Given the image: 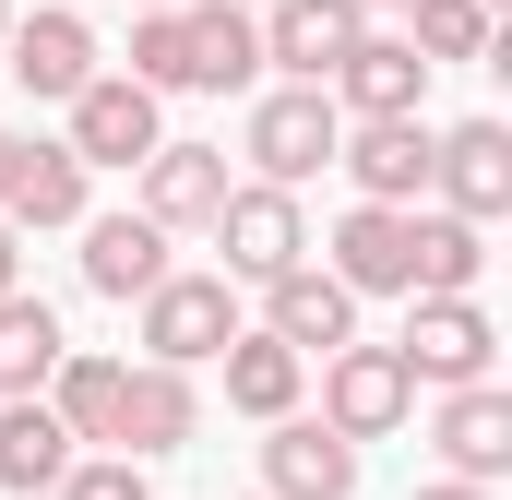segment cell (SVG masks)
I'll list each match as a JSON object with an SVG mask.
<instances>
[{
	"label": "cell",
	"mask_w": 512,
	"mask_h": 500,
	"mask_svg": "<svg viewBox=\"0 0 512 500\" xmlns=\"http://www.w3.org/2000/svg\"><path fill=\"white\" fill-rule=\"evenodd\" d=\"M239 143H251V179H262V191H298V179H322V167H334L346 120H334V96H322V84H262Z\"/></svg>",
	"instance_id": "1"
},
{
	"label": "cell",
	"mask_w": 512,
	"mask_h": 500,
	"mask_svg": "<svg viewBox=\"0 0 512 500\" xmlns=\"http://www.w3.org/2000/svg\"><path fill=\"white\" fill-rule=\"evenodd\" d=\"M393 370L417 393H465V381L501 370V334L477 298H405V334H393Z\"/></svg>",
	"instance_id": "2"
},
{
	"label": "cell",
	"mask_w": 512,
	"mask_h": 500,
	"mask_svg": "<svg viewBox=\"0 0 512 500\" xmlns=\"http://www.w3.org/2000/svg\"><path fill=\"white\" fill-rule=\"evenodd\" d=\"M131 310H143V358H155V370H203V358H227V346L251 334L227 274H167V286L131 298Z\"/></svg>",
	"instance_id": "3"
},
{
	"label": "cell",
	"mask_w": 512,
	"mask_h": 500,
	"mask_svg": "<svg viewBox=\"0 0 512 500\" xmlns=\"http://www.w3.org/2000/svg\"><path fill=\"white\" fill-rule=\"evenodd\" d=\"M405 417H417V381L393 370V346H334V358H322V429H334V441L370 453Z\"/></svg>",
	"instance_id": "4"
},
{
	"label": "cell",
	"mask_w": 512,
	"mask_h": 500,
	"mask_svg": "<svg viewBox=\"0 0 512 500\" xmlns=\"http://www.w3.org/2000/svg\"><path fill=\"white\" fill-rule=\"evenodd\" d=\"M215 250H227V286H274L286 262H310V215H298V191L239 179V191L215 203Z\"/></svg>",
	"instance_id": "5"
},
{
	"label": "cell",
	"mask_w": 512,
	"mask_h": 500,
	"mask_svg": "<svg viewBox=\"0 0 512 500\" xmlns=\"http://www.w3.org/2000/svg\"><path fill=\"white\" fill-rule=\"evenodd\" d=\"M429 191H441V215L501 227L512 215V131L501 120H453L441 143H429Z\"/></svg>",
	"instance_id": "6"
},
{
	"label": "cell",
	"mask_w": 512,
	"mask_h": 500,
	"mask_svg": "<svg viewBox=\"0 0 512 500\" xmlns=\"http://www.w3.org/2000/svg\"><path fill=\"white\" fill-rule=\"evenodd\" d=\"M251 334H274L286 358H334V346H358V298L322 274V262H286L274 286H262V322Z\"/></svg>",
	"instance_id": "7"
},
{
	"label": "cell",
	"mask_w": 512,
	"mask_h": 500,
	"mask_svg": "<svg viewBox=\"0 0 512 500\" xmlns=\"http://www.w3.org/2000/svg\"><path fill=\"white\" fill-rule=\"evenodd\" d=\"M251 24H262V72H286V84H334V60L370 36L358 0H274Z\"/></svg>",
	"instance_id": "8"
},
{
	"label": "cell",
	"mask_w": 512,
	"mask_h": 500,
	"mask_svg": "<svg viewBox=\"0 0 512 500\" xmlns=\"http://www.w3.org/2000/svg\"><path fill=\"white\" fill-rule=\"evenodd\" d=\"M429 120H358L334 143V167H346V191L358 203H382V215H417V191H429Z\"/></svg>",
	"instance_id": "9"
},
{
	"label": "cell",
	"mask_w": 512,
	"mask_h": 500,
	"mask_svg": "<svg viewBox=\"0 0 512 500\" xmlns=\"http://www.w3.org/2000/svg\"><path fill=\"white\" fill-rule=\"evenodd\" d=\"M60 143H72V167L96 179V167H143V155L167 143V120H155V96H143V84L96 72V84L72 96V131H60Z\"/></svg>",
	"instance_id": "10"
},
{
	"label": "cell",
	"mask_w": 512,
	"mask_h": 500,
	"mask_svg": "<svg viewBox=\"0 0 512 500\" xmlns=\"http://www.w3.org/2000/svg\"><path fill=\"white\" fill-rule=\"evenodd\" d=\"M429 453H441V477H465V489H501V477H512V393H501V381H465V393H441V417H429Z\"/></svg>",
	"instance_id": "11"
},
{
	"label": "cell",
	"mask_w": 512,
	"mask_h": 500,
	"mask_svg": "<svg viewBox=\"0 0 512 500\" xmlns=\"http://www.w3.org/2000/svg\"><path fill=\"white\" fill-rule=\"evenodd\" d=\"M322 96H334V120H346V131H358V120H417V96H429V60H417L405 36H382V24H370V36L334 60V84H322Z\"/></svg>",
	"instance_id": "12"
},
{
	"label": "cell",
	"mask_w": 512,
	"mask_h": 500,
	"mask_svg": "<svg viewBox=\"0 0 512 500\" xmlns=\"http://www.w3.org/2000/svg\"><path fill=\"white\" fill-rule=\"evenodd\" d=\"M227 191H239V179H227V143H155V155H143V203H131V215H143L155 239H179V227H215V203H227Z\"/></svg>",
	"instance_id": "13"
},
{
	"label": "cell",
	"mask_w": 512,
	"mask_h": 500,
	"mask_svg": "<svg viewBox=\"0 0 512 500\" xmlns=\"http://www.w3.org/2000/svg\"><path fill=\"white\" fill-rule=\"evenodd\" d=\"M346 298H405L417 286V215H382V203H346L334 215V262H322Z\"/></svg>",
	"instance_id": "14"
},
{
	"label": "cell",
	"mask_w": 512,
	"mask_h": 500,
	"mask_svg": "<svg viewBox=\"0 0 512 500\" xmlns=\"http://www.w3.org/2000/svg\"><path fill=\"white\" fill-rule=\"evenodd\" d=\"M262 500H358V441H334L310 405L274 417V441H262Z\"/></svg>",
	"instance_id": "15"
},
{
	"label": "cell",
	"mask_w": 512,
	"mask_h": 500,
	"mask_svg": "<svg viewBox=\"0 0 512 500\" xmlns=\"http://www.w3.org/2000/svg\"><path fill=\"white\" fill-rule=\"evenodd\" d=\"M12 84L24 96H48V108H72L84 84H96V24L84 12H12Z\"/></svg>",
	"instance_id": "16"
},
{
	"label": "cell",
	"mask_w": 512,
	"mask_h": 500,
	"mask_svg": "<svg viewBox=\"0 0 512 500\" xmlns=\"http://www.w3.org/2000/svg\"><path fill=\"white\" fill-rule=\"evenodd\" d=\"M191 429H203V393H191V370H155V358H143V370H120V441H108L120 465L179 453Z\"/></svg>",
	"instance_id": "17"
},
{
	"label": "cell",
	"mask_w": 512,
	"mask_h": 500,
	"mask_svg": "<svg viewBox=\"0 0 512 500\" xmlns=\"http://www.w3.org/2000/svg\"><path fill=\"white\" fill-rule=\"evenodd\" d=\"M179 24H191V96H251L262 84V24L239 0H179Z\"/></svg>",
	"instance_id": "18"
},
{
	"label": "cell",
	"mask_w": 512,
	"mask_h": 500,
	"mask_svg": "<svg viewBox=\"0 0 512 500\" xmlns=\"http://www.w3.org/2000/svg\"><path fill=\"white\" fill-rule=\"evenodd\" d=\"M167 274H179V262H167V239H155L143 215H84V286H96V298L131 310V298H155Z\"/></svg>",
	"instance_id": "19"
},
{
	"label": "cell",
	"mask_w": 512,
	"mask_h": 500,
	"mask_svg": "<svg viewBox=\"0 0 512 500\" xmlns=\"http://www.w3.org/2000/svg\"><path fill=\"white\" fill-rule=\"evenodd\" d=\"M120 370H131V358H96V346H72V358L48 370V393H36V405L72 429V453H84V441H96V453L120 441Z\"/></svg>",
	"instance_id": "20"
},
{
	"label": "cell",
	"mask_w": 512,
	"mask_h": 500,
	"mask_svg": "<svg viewBox=\"0 0 512 500\" xmlns=\"http://www.w3.org/2000/svg\"><path fill=\"white\" fill-rule=\"evenodd\" d=\"M84 167H72V143H24V167H12V203H0V227L12 239H36V227H84Z\"/></svg>",
	"instance_id": "21"
},
{
	"label": "cell",
	"mask_w": 512,
	"mask_h": 500,
	"mask_svg": "<svg viewBox=\"0 0 512 500\" xmlns=\"http://www.w3.org/2000/svg\"><path fill=\"white\" fill-rule=\"evenodd\" d=\"M215 370H227V405H239V417H262V429H274V417H298V393H310V358H286L274 334H239Z\"/></svg>",
	"instance_id": "22"
},
{
	"label": "cell",
	"mask_w": 512,
	"mask_h": 500,
	"mask_svg": "<svg viewBox=\"0 0 512 500\" xmlns=\"http://www.w3.org/2000/svg\"><path fill=\"white\" fill-rule=\"evenodd\" d=\"M72 477V429L24 393V405H0V489L12 500H36V489H60Z\"/></svg>",
	"instance_id": "23"
},
{
	"label": "cell",
	"mask_w": 512,
	"mask_h": 500,
	"mask_svg": "<svg viewBox=\"0 0 512 500\" xmlns=\"http://www.w3.org/2000/svg\"><path fill=\"white\" fill-rule=\"evenodd\" d=\"M60 358H72L60 310H48V298H0V405L48 393V370H60Z\"/></svg>",
	"instance_id": "24"
},
{
	"label": "cell",
	"mask_w": 512,
	"mask_h": 500,
	"mask_svg": "<svg viewBox=\"0 0 512 500\" xmlns=\"http://www.w3.org/2000/svg\"><path fill=\"white\" fill-rule=\"evenodd\" d=\"M477 274H489V227L417 215V286H405V298H477Z\"/></svg>",
	"instance_id": "25"
},
{
	"label": "cell",
	"mask_w": 512,
	"mask_h": 500,
	"mask_svg": "<svg viewBox=\"0 0 512 500\" xmlns=\"http://www.w3.org/2000/svg\"><path fill=\"white\" fill-rule=\"evenodd\" d=\"M405 48H417L429 72H441V60H489V48H501V12H477V0H417Z\"/></svg>",
	"instance_id": "26"
},
{
	"label": "cell",
	"mask_w": 512,
	"mask_h": 500,
	"mask_svg": "<svg viewBox=\"0 0 512 500\" xmlns=\"http://www.w3.org/2000/svg\"><path fill=\"white\" fill-rule=\"evenodd\" d=\"M120 84H143L155 108L191 96V24H179V12H131V72Z\"/></svg>",
	"instance_id": "27"
},
{
	"label": "cell",
	"mask_w": 512,
	"mask_h": 500,
	"mask_svg": "<svg viewBox=\"0 0 512 500\" xmlns=\"http://www.w3.org/2000/svg\"><path fill=\"white\" fill-rule=\"evenodd\" d=\"M48 500H155V489H143V465H120V453H72V477Z\"/></svg>",
	"instance_id": "28"
},
{
	"label": "cell",
	"mask_w": 512,
	"mask_h": 500,
	"mask_svg": "<svg viewBox=\"0 0 512 500\" xmlns=\"http://www.w3.org/2000/svg\"><path fill=\"white\" fill-rule=\"evenodd\" d=\"M0 298H24V239L0 227Z\"/></svg>",
	"instance_id": "29"
},
{
	"label": "cell",
	"mask_w": 512,
	"mask_h": 500,
	"mask_svg": "<svg viewBox=\"0 0 512 500\" xmlns=\"http://www.w3.org/2000/svg\"><path fill=\"white\" fill-rule=\"evenodd\" d=\"M417 500H501V489H465V477H429Z\"/></svg>",
	"instance_id": "30"
},
{
	"label": "cell",
	"mask_w": 512,
	"mask_h": 500,
	"mask_svg": "<svg viewBox=\"0 0 512 500\" xmlns=\"http://www.w3.org/2000/svg\"><path fill=\"white\" fill-rule=\"evenodd\" d=\"M12 167H24V131H0V203H12Z\"/></svg>",
	"instance_id": "31"
},
{
	"label": "cell",
	"mask_w": 512,
	"mask_h": 500,
	"mask_svg": "<svg viewBox=\"0 0 512 500\" xmlns=\"http://www.w3.org/2000/svg\"><path fill=\"white\" fill-rule=\"evenodd\" d=\"M358 12H417V0H358Z\"/></svg>",
	"instance_id": "32"
},
{
	"label": "cell",
	"mask_w": 512,
	"mask_h": 500,
	"mask_svg": "<svg viewBox=\"0 0 512 500\" xmlns=\"http://www.w3.org/2000/svg\"><path fill=\"white\" fill-rule=\"evenodd\" d=\"M131 12H179V0H131Z\"/></svg>",
	"instance_id": "33"
},
{
	"label": "cell",
	"mask_w": 512,
	"mask_h": 500,
	"mask_svg": "<svg viewBox=\"0 0 512 500\" xmlns=\"http://www.w3.org/2000/svg\"><path fill=\"white\" fill-rule=\"evenodd\" d=\"M0 36H12V0H0Z\"/></svg>",
	"instance_id": "34"
},
{
	"label": "cell",
	"mask_w": 512,
	"mask_h": 500,
	"mask_svg": "<svg viewBox=\"0 0 512 500\" xmlns=\"http://www.w3.org/2000/svg\"><path fill=\"white\" fill-rule=\"evenodd\" d=\"M239 12H274V0H239Z\"/></svg>",
	"instance_id": "35"
},
{
	"label": "cell",
	"mask_w": 512,
	"mask_h": 500,
	"mask_svg": "<svg viewBox=\"0 0 512 500\" xmlns=\"http://www.w3.org/2000/svg\"><path fill=\"white\" fill-rule=\"evenodd\" d=\"M251 500H262V489H251Z\"/></svg>",
	"instance_id": "36"
}]
</instances>
